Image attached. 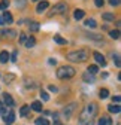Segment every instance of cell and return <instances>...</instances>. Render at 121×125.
Wrapping results in <instances>:
<instances>
[{
  "label": "cell",
  "instance_id": "1",
  "mask_svg": "<svg viewBox=\"0 0 121 125\" xmlns=\"http://www.w3.org/2000/svg\"><path fill=\"white\" fill-rule=\"evenodd\" d=\"M97 104L96 103H91V104H88L84 110L81 112L79 115V125H93L94 122V118L97 115Z\"/></svg>",
  "mask_w": 121,
  "mask_h": 125
},
{
  "label": "cell",
  "instance_id": "2",
  "mask_svg": "<svg viewBox=\"0 0 121 125\" xmlns=\"http://www.w3.org/2000/svg\"><path fill=\"white\" fill-rule=\"evenodd\" d=\"M67 60L73 61V62H82L88 60V52L85 49H78V51H73L67 54Z\"/></svg>",
  "mask_w": 121,
  "mask_h": 125
},
{
  "label": "cell",
  "instance_id": "3",
  "mask_svg": "<svg viewBox=\"0 0 121 125\" xmlns=\"http://www.w3.org/2000/svg\"><path fill=\"white\" fill-rule=\"evenodd\" d=\"M75 69L72 66H61L58 70H57V77L58 79H69V77H73L75 76Z\"/></svg>",
  "mask_w": 121,
  "mask_h": 125
},
{
  "label": "cell",
  "instance_id": "4",
  "mask_svg": "<svg viewBox=\"0 0 121 125\" xmlns=\"http://www.w3.org/2000/svg\"><path fill=\"white\" fill-rule=\"evenodd\" d=\"M66 9H67V5H66L64 2H60V3L54 5V8L51 9V13H49V15H55V13H64V12H66Z\"/></svg>",
  "mask_w": 121,
  "mask_h": 125
},
{
  "label": "cell",
  "instance_id": "5",
  "mask_svg": "<svg viewBox=\"0 0 121 125\" xmlns=\"http://www.w3.org/2000/svg\"><path fill=\"white\" fill-rule=\"evenodd\" d=\"M78 107V103H70V104H67L66 107H64V110H63V116L66 118V119H70V116H72V113L75 112V109Z\"/></svg>",
  "mask_w": 121,
  "mask_h": 125
},
{
  "label": "cell",
  "instance_id": "6",
  "mask_svg": "<svg viewBox=\"0 0 121 125\" xmlns=\"http://www.w3.org/2000/svg\"><path fill=\"white\" fill-rule=\"evenodd\" d=\"M3 37H9V39L17 37V30H8V28H2V30H0V39H3Z\"/></svg>",
  "mask_w": 121,
  "mask_h": 125
},
{
  "label": "cell",
  "instance_id": "7",
  "mask_svg": "<svg viewBox=\"0 0 121 125\" xmlns=\"http://www.w3.org/2000/svg\"><path fill=\"white\" fill-rule=\"evenodd\" d=\"M3 119H5V122H6V125H11L13 121H15V112L12 110V109H9V112L3 116Z\"/></svg>",
  "mask_w": 121,
  "mask_h": 125
},
{
  "label": "cell",
  "instance_id": "8",
  "mask_svg": "<svg viewBox=\"0 0 121 125\" xmlns=\"http://www.w3.org/2000/svg\"><path fill=\"white\" fill-rule=\"evenodd\" d=\"M3 101H5V104L9 106V107H12V106L15 104V101H13V98H12L11 94H3Z\"/></svg>",
  "mask_w": 121,
  "mask_h": 125
},
{
  "label": "cell",
  "instance_id": "9",
  "mask_svg": "<svg viewBox=\"0 0 121 125\" xmlns=\"http://www.w3.org/2000/svg\"><path fill=\"white\" fill-rule=\"evenodd\" d=\"M93 57H94V60L99 62L100 66H106V60H105V57H103L102 54H99V52H94V55H93Z\"/></svg>",
  "mask_w": 121,
  "mask_h": 125
},
{
  "label": "cell",
  "instance_id": "10",
  "mask_svg": "<svg viewBox=\"0 0 121 125\" xmlns=\"http://www.w3.org/2000/svg\"><path fill=\"white\" fill-rule=\"evenodd\" d=\"M84 17H85V12H84L82 9H76V10L73 12V18H75V20H78V21L82 20Z\"/></svg>",
  "mask_w": 121,
  "mask_h": 125
},
{
  "label": "cell",
  "instance_id": "11",
  "mask_svg": "<svg viewBox=\"0 0 121 125\" xmlns=\"http://www.w3.org/2000/svg\"><path fill=\"white\" fill-rule=\"evenodd\" d=\"M30 109H33L35 112H42L43 107H42V103H40V101H33V103H32V107H30Z\"/></svg>",
  "mask_w": 121,
  "mask_h": 125
},
{
  "label": "cell",
  "instance_id": "12",
  "mask_svg": "<svg viewBox=\"0 0 121 125\" xmlns=\"http://www.w3.org/2000/svg\"><path fill=\"white\" fill-rule=\"evenodd\" d=\"M48 5H49L48 2H45V0H42V2H40L37 6H36V10H37V12H42V10H45V9L48 8Z\"/></svg>",
  "mask_w": 121,
  "mask_h": 125
},
{
  "label": "cell",
  "instance_id": "13",
  "mask_svg": "<svg viewBox=\"0 0 121 125\" xmlns=\"http://www.w3.org/2000/svg\"><path fill=\"white\" fill-rule=\"evenodd\" d=\"M82 79H84L85 82H90V83H93V82L96 81V79H94V76H93V74H90V73H84Z\"/></svg>",
  "mask_w": 121,
  "mask_h": 125
},
{
  "label": "cell",
  "instance_id": "14",
  "mask_svg": "<svg viewBox=\"0 0 121 125\" xmlns=\"http://www.w3.org/2000/svg\"><path fill=\"white\" fill-rule=\"evenodd\" d=\"M96 21L93 20V18H88V20H85V27H88V28H96Z\"/></svg>",
  "mask_w": 121,
  "mask_h": 125
},
{
  "label": "cell",
  "instance_id": "15",
  "mask_svg": "<svg viewBox=\"0 0 121 125\" xmlns=\"http://www.w3.org/2000/svg\"><path fill=\"white\" fill-rule=\"evenodd\" d=\"M108 109H109V112L111 113H120V106L118 104H111V106H108Z\"/></svg>",
  "mask_w": 121,
  "mask_h": 125
},
{
  "label": "cell",
  "instance_id": "16",
  "mask_svg": "<svg viewBox=\"0 0 121 125\" xmlns=\"http://www.w3.org/2000/svg\"><path fill=\"white\" fill-rule=\"evenodd\" d=\"M2 20H3V22H8V24H11V22H12V15H11L9 12H5Z\"/></svg>",
  "mask_w": 121,
  "mask_h": 125
},
{
  "label": "cell",
  "instance_id": "17",
  "mask_svg": "<svg viewBox=\"0 0 121 125\" xmlns=\"http://www.w3.org/2000/svg\"><path fill=\"white\" fill-rule=\"evenodd\" d=\"M97 72H99V67H97V66H88V69H87V73L93 74V76H94Z\"/></svg>",
  "mask_w": 121,
  "mask_h": 125
},
{
  "label": "cell",
  "instance_id": "18",
  "mask_svg": "<svg viewBox=\"0 0 121 125\" xmlns=\"http://www.w3.org/2000/svg\"><path fill=\"white\" fill-rule=\"evenodd\" d=\"M24 43H25V46H27V48H32V46H35L36 40H35V37H27V40H25Z\"/></svg>",
  "mask_w": 121,
  "mask_h": 125
},
{
  "label": "cell",
  "instance_id": "19",
  "mask_svg": "<svg viewBox=\"0 0 121 125\" xmlns=\"http://www.w3.org/2000/svg\"><path fill=\"white\" fill-rule=\"evenodd\" d=\"M102 17H103V20H106V21H114V13H111V12H105Z\"/></svg>",
  "mask_w": 121,
  "mask_h": 125
},
{
  "label": "cell",
  "instance_id": "20",
  "mask_svg": "<svg viewBox=\"0 0 121 125\" xmlns=\"http://www.w3.org/2000/svg\"><path fill=\"white\" fill-rule=\"evenodd\" d=\"M0 61H2V62H6V61H9V54H8L6 51H3L2 54H0Z\"/></svg>",
  "mask_w": 121,
  "mask_h": 125
},
{
  "label": "cell",
  "instance_id": "21",
  "mask_svg": "<svg viewBox=\"0 0 121 125\" xmlns=\"http://www.w3.org/2000/svg\"><path fill=\"white\" fill-rule=\"evenodd\" d=\"M99 95H100V98H108V95H109V91H108L106 88H103V89H100Z\"/></svg>",
  "mask_w": 121,
  "mask_h": 125
},
{
  "label": "cell",
  "instance_id": "22",
  "mask_svg": "<svg viewBox=\"0 0 121 125\" xmlns=\"http://www.w3.org/2000/svg\"><path fill=\"white\" fill-rule=\"evenodd\" d=\"M54 40H55L58 45H66V39H63L61 36H58V34H57V36H54Z\"/></svg>",
  "mask_w": 121,
  "mask_h": 125
},
{
  "label": "cell",
  "instance_id": "23",
  "mask_svg": "<svg viewBox=\"0 0 121 125\" xmlns=\"http://www.w3.org/2000/svg\"><path fill=\"white\" fill-rule=\"evenodd\" d=\"M36 125H49V122L45 118H37L36 119Z\"/></svg>",
  "mask_w": 121,
  "mask_h": 125
},
{
  "label": "cell",
  "instance_id": "24",
  "mask_svg": "<svg viewBox=\"0 0 121 125\" xmlns=\"http://www.w3.org/2000/svg\"><path fill=\"white\" fill-rule=\"evenodd\" d=\"M109 36L117 40V39H120V31L118 30H112V31H109Z\"/></svg>",
  "mask_w": 121,
  "mask_h": 125
},
{
  "label": "cell",
  "instance_id": "25",
  "mask_svg": "<svg viewBox=\"0 0 121 125\" xmlns=\"http://www.w3.org/2000/svg\"><path fill=\"white\" fill-rule=\"evenodd\" d=\"M28 112H30V107H28V106H23L21 110H20V115H21V116H25Z\"/></svg>",
  "mask_w": 121,
  "mask_h": 125
},
{
  "label": "cell",
  "instance_id": "26",
  "mask_svg": "<svg viewBox=\"0 0 121 125\" xmlns=\"http://www.w3.org/2000/svg\"><path fill=\"white\" fill-rule=\"evenodd\" d=\"M13 77H15V76H13L12 73H9V74H5V76H3V81H5L6 83H9L11 81H13Z\"/></svg>",
  "mask_w": 121,
  "mask_h": 125
},
{
  "label": "cell",
  "instance_id": "27",
  "mask_svg": "<svg viewBox=\"0 0 121 125\" xmlns=\"http://www.w3.org/2000/svg\"><path fill=\"white\" fill-rule=\"evenodd\" d=\"M99 125H111V121H109L108 118H102V119L99 121Z\"/></svg>",
  "mask_w": 121,
  "mask_h": 125
},
{
  "label": "cell",
  "instance_id": "28",
  "mask_svg": "<svg viewBox=\"0 0 121 125\" xmlns=\"http://www.w3.org/2000/svg\"><path fill=\"white\" fill-rule=\"evenodd\" d=\"M28 27H30V30H32V31H37L39 30V22H32Z\"/></svg>",
  "mask_w": 121,
  "mask_h": 125
},
{
  "label": "cell",
  "instance_id": "29",
  "mask_svg": "<svg viewBox=\"0 0 121 125\" xmlns=\"http://www.w3.org/2000/svg\"><path fill=\"white\" fill-rule=\"evenodd\" d=\"M112 58H114V61H115V66L120 67V55H118V54H112Z\"/></svg>",
  "mask_w": 121,
  "mask_h": 125
},
{
  "label": "cell",
  "instance_id": "30",
  "mask_svg": "<svg viewBox=\"0 0 121 125\" xmlns=\"http://www.w3.org/2000/svg\"><path fill=\"white\" fill-rule=\"evenodd\" d=\"M8 6H9V2H8V0H3V2H0V10L6 9Z\"/></svg>",
  "mask_w": 121,
  "mask_h": 125
},
{
  "label": "cell",
  "instance_id": "31",
  "mask_svg": "<svg viewBox=\"0 0 121 125\" xmlns=\"http://www.w3.org/2000/svg\"><path fill=\"white\" fill-rule=\"evenodd\" d=\"M17 57H18V51L15 49V51L12 52V55H11V61H12V62H15V61H17Z\"/></svg>",
  "mask_w": 121,
  "mask_h": 125
},
{
  "label": "cell",
  "instance_id": "32",
  "mask_svg": "<svg viewBox=\"0 0 121 125\" xmlns=\"http://www.w3.org/2000/svg\"><path fill=\"white\" fill-rule=\"evenodd\" d=\"M40 97H42V100H43V101H48V100H49V95H48V94L45 92V91H42V92H40Z\"/></svg>",
  "mask_w": 121,
  "mask_h": 125
},
{
  "label": "cell",
  "instance_id": "33",
  "mask_svg": "<svg viewBox=\"0 0 121 125\" xmlns=\"http://www.w3.org/2000/svg\"><path fill=\"white\" fill-rule=\"evenodd\" d=\"M94 3H96L97 8H102V6L105 5V0H94Z\"/></svg>",
  "mask_w": 121,
  "mask_h": 125
},
{
  "label": "cell",
  "instance_id": "34",
  "mask_svg": "<svg viewBox=\"0 0 121 125\" xmlns=\"http://www.w3.org/2000/svg\"><path fill=\"white\" fill-rule=\"evenodd\" d=\"M88 37L90 39H94V40H100L102 39V36H99V34H88Z\"/></svg>",
  "mask_w": 121,
  "mask_h": 125
},
{
  "label": "cell",
  "instance_id": "35",
  "mask_svg": "<svg viewBox=\"0 0 121 125\" xmlns=\"http://www.w3.org/2000/svg\"><path fill=\"white\" fill-rule=\"evenodd\" d=\"M25 40H27V36H25L24 33H21V34H20V42H21V43H24Z\"/></svg>",
  "mask_w": 121,
  "mask_h": 125
},
{
  "label": "cell",
  "instance_id": "36",
  "mask_svg": "<svg viewBox=\"0 0 121 125\" xmlns=\"http://www.w3.org/2000/svg\"><path fill=\"white\" fill-rule=\"evenodd\" d=\"M17 2H18V0H17ZM17 6L18 8H24L25 6V0H20V3H17Z\"/></svg>",
  "mask_w": 121,
  "mask_h": 125
},
{
  "label": "cell",
  "instance_id": "37",
  "mask_svg": "<svg viewBox=\"0 0 121 125\" xmlns=\"http://www.w3.org/2000/svg\"><path fill=\"white\" fill-rule=\"evenodd\" d=\"M109 3H111L112 6H118V5H120V0H109Z\"/></svg>",
  "mask_w": 121,
  "mask_h": 125
},
{
  "label": "cell",
  "instance_id": "38",
  "mask_svg": "<svg viewBox=\"0 0 121 125\" xmlns=\"http://www.w3.org/2000/svg\"><path fill=\"white\" fill-rule=\"evenodd\" d=\"M48 62H49L51 66H55V64H57V60H55V58H49V60H48Z\"/></svg>",
  "mask_w": 121,
  "mask_h": 125
},
{
  "label": "cell",
  "instance_id": "39",
  "mask_svg": "<svg viewBox=\"0 0 121 125\" xmlns=\"http://www.w3.org/2000/svg\"><path fill=\"white\" fill-rule=\"evenodd\" d=\"M112 100H114V103H120V95H115V97H112Z\"/></svg>",
  "mask_w": 121,
  "mask_h": 125
},
{
  "label": "cell",
  "instance_id": "40",
  "mask_svg": "<svg viewBox=\"0 0 121 125\" xmlns=\"http://www.w3.org/2000/svg\"><path fill=\"white\" fill-rule=\"evenodd\" d=\"M49 91H54V92H55V91H57V86H54V85H49Z\"/></svg>",
  "mask_w": 121,
  "mask_h": 125
},
{
  "label": "cell",
  "instance_id": "41",
  "mask_svg": "<svg viewBox=\"0 0 121 125\" xmlns=\"http://www.w3.org/2000/svg\"><path fill=\"white\" fill-rule=\"evenodd\" d=\"M54 125H61V124H60L58 121H54Z\"/></svg>",
  "mask_w": 121,
  "mask_h": 125
},
{
  "label": "cell",
  "instance_id": "42",
  "mask_svg": "<svg viewBox=\"0 0 121 125\" xmlns=\"http://www.w3.org/2000/svg\"><path fill=\"white\" fill-rule=\"evenodd\" d=\"M3 24V20H2V17H0V25H2Z\"/></svg>",
  "mask_w": 121,
  "mask_h": 125
},
{
  "label": "cell",
  "instance_id": "43",
  "mask_svg": "<svg viewBox=\"0 0 121 125\" xmlns=\"http://www.w3.org/2000/svg\"><path fill=\"white\" fill-rule=\"evenodd\" d=\"M2 107H3V104H2V103H0V109H2Z\"/></svg>",
  "mask_w": 121,
  "mask_h": 125
},
{
  "label": "cell",
  "instance_id": "44",
  "mask_svg": "<svg viewBox=\"0 0 121 125\" xmlns=\"http://www.w3.org/2000/svg\"><path fill=\"white\" fill-rule=\"evenodd\" d=\"M33 2H37V0H33Z\"/></svg>",
  "mask_w": 121,
  "mask_h": 125
}]
</instances>
